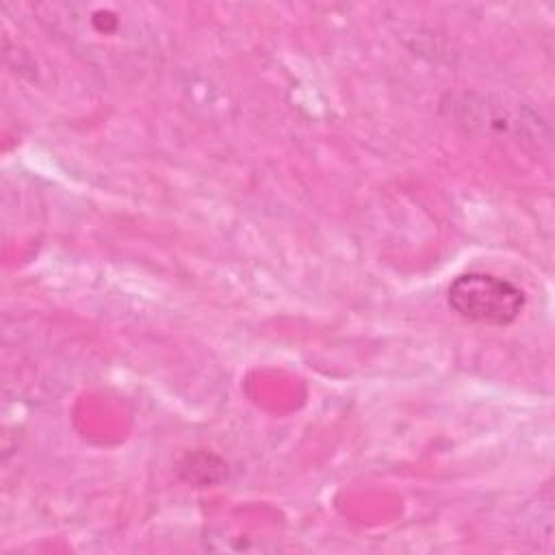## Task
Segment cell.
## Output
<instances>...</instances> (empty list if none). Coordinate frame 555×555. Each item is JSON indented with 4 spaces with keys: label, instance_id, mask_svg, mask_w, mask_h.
<instances>
[{
    "label": "cell",
    "instance_id": "6da1fadb",
    "mask_svg": "<svg viewBox=\"0 0 555 555\" xmlns=\"http://www.w3.org/2000/svg\"><path fill=\"white\" fill-rule=\"evenodd\" d=\"M449 306L468 321L486 325H509L525 308V293L490 273H462L447 291Z\"/></svg>",
    "mask_w": 555,
    "mask_h": 555
}]
</instances>
